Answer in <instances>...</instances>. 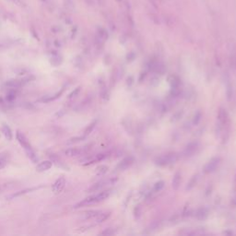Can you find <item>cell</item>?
Instances as JSON below:
<instances>
[{"mask_svg":"<svg viewBox=\"0 0 236 236\" xmlns=\"http://www.w3.org/2000/svg\"><path fill=\"white\" fill-rule=\"evenodd\" d=\"M178 160L176 153H170L167 155H162L155 160V164L158 166H166L171 163L175 162Z\"/></svg>","mask_w":236,"mask_h":236,"instance_id":"1","label":"cell"},{"mask_svg":"<svg viewBox=\"0 0 236 236\" xmlns=\"http://www.w3.org/2000/svg\"><path fill=\"white\" fill-rule=\"evenodd\" d=\"M16 138H17V140L19 141V143L21 145V147L24 149V150H25V151L31 150H32L30 143L29 142L28 138L25 137V135H24L22 132H21L20 130H18L17 133H16Z\"/></svg>","mask_w":236,"mask_h":236,"instance_id":"2","label":"cell"},{"mask_svg":"<svg viewBox=\"0 0 236 236\" xmlns=\"http://www.w3.org/2000/svg\"><path fill=\"white\" fill-rule=\"evenodd\" d=\"M220 161V159L219 157H214L210 160V161L205 165L204 167V173L205 174H211L216 171L217 167L219 166Z\"/></svg>","mask_w":236,"mask_h":236,"instance_id":"3","label":"cell"},{"mask_svg":"<svg viewBox=\"0 0 236 236\" xmlns=\"http://www.w3.org/2000/svg\"><path fill=\"white\" fill-rule=\"evenodd\" d=\"M66 186V179L65 177L61 176L58 179H56V181L52 185V191L54 195H59L65 188Z\"/></svg>","mask_w":236,"mask_h":236,"instance_id":"4","label":"cell"},{"mask_svg":"<svg viewBox=\"0 0 236 236\" xmlns=\"http://www.w3.org/2000/svg\"><path fill=\"white\" fill-rule=\"evenodd\" d=\"M42 187H43V185L35 186V187H30V188H25V189H23V190H21V191L15 192V193L9 195L8 197H7V199L11 200V199L17 198V197H21V196H23V195H26L28 193H31V192H33V191H35V190H37V189H39V188H42Z\"/></svg>","mask_w":236,"mask_h":236,"instance_id":"5","label":"cell"},{"mask_svg":"<svg viewBox=\"0 0 236 236\" xmlns=\"http://www.w3.org/2000/svg\"><path fill=\"white\" fill-rule=\"evenodd\" d=\"M218 121H219V126H220L221 127L226 126L228 124L229 121V115L227 111L224 108H220L219 111V114H218Z\"/></svg>","mask_w":236,"mask_h":236,"instance_id":"6","label":"cell"},{"mask_svg":"<svg viewBox=\"0 0 236 236\" xmlns=\"http://www.w3.org/2000/svg\"><path fill=\"white\" fill-rule=\"evenodd\" d=\"M134 162V158L132 156H129V157L125 158L123 159L117 165V169L118 170H121V171H124L126 169H127L129 166H131Z\"/></svg>","mask_w":236,"mask_h":236,"instance_id":"7","label":"cell"},{"mask_svg":"<svg viewBox=\"0 0 236 236\" xmlns=\"http://www.w3.org/2000/svg\"><path fill=\"white\" fill-rule=\"evenodd\" d=\"M5 85L7 86V87H8V88H10V89H19V88H21L22 86H24L25 84H24V82H23V80L22 79H9V80H7L6 83H5Z\"/></svg>","mask_w":236,"mask_h":236,"instance_id":"8","label":"cell"},{"mask_svg":"<svg viewBox=\"0 0 236 236\" xmlns=\"http://www.w3.org/2000/svg\"><path fill=\"white\" fill-rule=\"evenodd\" d=\"M53 162L52 160H44L42 162H40L39 164H37L36 166V171L39 173H43L45 171H48L52 168Z\"/></svg>","mask_w":236,"mask_h":236,"instance_id":"9","label":"cell"},{"mask_svg":"<svg viewBox=\"0 0 236 236\" xmlns=\"http://www.w3.org/2000/svg\"><path fill=\"white\" fill-rule=\"evenodd\" d=\"M197 149H198V143L197 142H191L185 147L184 151V155L185 156H191L197 151Z\"/></svg>","mask_w":236,"mask_h":236,"instance_id":"10","label":"cell"},{"mask_svg":"<svg viewBox=\"0 0 236 236\" xmlns=\"http://www.w3.org/2000/svg\"><path fill=\"white\" fill-rule=\"evenodd\" d=\"M16 184H17V182H15V181H6V182L0 183V194L4 193L5 191L14 188L16 186Z\"/></svg>","mask_w":236,"mask_h":236,"instance_id":"11","label":"cell"},{"mask_svg":"<svg viewBox=\"0 0 236 236\" xmlns=\"http://www.w3.org/2000/svg\"><path fill=\"white\" fill-rule=\"evenodd\" d=\"M64 90H65V89L62 88L59 91H57L56 93H54L52 96H46V97L41 99L40 101L43 102V103H50V102H53V101H55L56 99H58L59 97H61V95H62L63 92H64Z\"/></svg>","mask_w":236,"mask_h":236,"instance_id":"12","label":"cell"},{"mask_svg":"<svg viewBox=\"0 0 236 236\" xmlns=\"http://www.w3.org/2000/svg\"><path fill=\"white\" fill-rule=\"evenodd\" d=\"M64 153L67 157H76L82 153V150L79 148H69V149H67L64 151Z\"/></svg>","mask_w":236,"mask_h":236,"instance_id":"13","label":"cell"},{"mask_svg":"<svg viewBox=\"0 0 236 236\" xmlns=\"http://www.w3.org/2000/svg\"><path fill=\"white\" fill-rule=\"evenodd\" d=\"M2 133H3V135L5 136V137H6L7 140H8V141H11V140H12V138H13V134H12V131H11L10 127H9L7 125L3 124V126H2Z\"/></svg>","mask_w":236,"mask_h":236,"instance_id":"14","label":"cell"},{"mask_svg":"<svg viewBox=\"0 0 236 236\" xmlns=\"http://www.w3.org/2000/svg\"><path fill=\"white\" fill-rule=\"evenodd\" d=\"M110 196V191H102L96 195H94V197H95V202L96 203H99V202H102L105 200L107 197H109Z\"/></svg>","mask_w":236,"mask_h":236,"instance_id":"15","label":"cell"},{"mask_svg":"<svg viewBox=\"0 0 236 236\" xmlns=\"http://www.w3.org/2000/svg\"><path fill=\"white\" fill-rule=\"evenodd\" d=\"M102 211L101 210H88L86 212L83 213V217L82 219L84 220H90V219H92V218H96Z\"/></svg>","mask_w":236,"mask_h":236,"instance_id":"16","label":"cell"},{"mask_svg":"<svg viewBox=\"0 0 236 236\" xmlns=\"http://www.w3.org/2000/svg\"><path fill=\"white\" fill-rule=\"evenodd\" d=\"M8 158H9L8 152L4 151V152L0 153V170H2L3 168L6 167V165L7 164V161H8Z\"/></svg>","mask_w":236,"mask_h":236,"instance_id":"17","label":"cell"},{"mask_svg":"<svg viewBox=\"0 0 236 236\" xmlns=\"http://www.w3.org/2000/svg\"><path fill=\"white\" fill-rule=\"evenodd\" d=\"M181 184V174L179 172L175 173V174L174 175V178H173V182H172V185H173V188L177 190L179 188Z\"/></svg>","mask_w":236,"mask_h":236,"instance_id":"18","label":"cell"},{"mask_svg":"<svg viewBox=\"0 0 236 236\" xmlns=\"http://www.w3.org/2000/svg\"><path fill=\"white\" fill-rule=\"evenodd\" d=\"M105 184H106L105 181H101V182H98V183H96V184H92V185L88 189V192H89V193L97 192V191H99L100 189H102L105 185Z\"/></svg>","mask_w":236,"mask_h":236,"instance_id":"19","label":"cell"},{"mask_svg":"<svg viewBox=\"0 0 236 236\" xmlns=\"http://www.w3.org/2000/svg\"><path fill=\"white\" fill-rule=\"evenodd\" d=\"M16 89H10L7 92V95H6V100L7 103H12L15 99H16V96H17V93H16Z\"/></svg>","mask_w":236,"mask_h":236,"instance_id":"20","label":"cell"},{"mask_svg":"<svg viewBox=\"0 0 236 236\" xmlns=\"http://www.w3.org/2000/svg\"><path fill=\"white\" fill-rule=\"evenodd\" d=\"M110 215H111V212L110 211H108V212H101L96 218V222L97 223H102V222H104L109 217H110Z\"/></svg>","mask_w":236,"mask_h":236,"instance_id":"21","label":"cell"},{"mask_svg":"<svg viewBox=\"0 0 236 236\" xmlns=\"http://www.w3.org/2000/svg\"><path fill=\"white\" fill-rule=\"evenodd\" d=\"M208 214H209V212H208V210H207V209L201 208V209L197 210V213H196V216H197V218L199 219V220H204V219H206V218L208 217Z\"/></svg>","mask_w":236,"mask_h":236,"instance_id":"22","label":"cell"},{"mask_svg":"<svg viewBox=\"0 0 236 236\" xmlns=\"http://www.w3.org/2000/svg\"><path fill=\"white\" fill-rule=\"evenodd\" d=\"M97 123H98V121L97 120H94L93 122H91L87 127H86V129H85V131H84V136H88V135H90L91 132L93 131V129L95 128V127H96V125H97Z\"/></svg>","mask_w":236,"mask_h":236,"instance_id":"23","label":"cell"},{"mask_svg":"<svg viewBox=\"0 0 236 236\" xmlns=\"http://www.w3.org/2000/svg\"><path fill=\"white\" fill-rule=\"evenodd\" d=\"M169 82L172 86V88H178L180 84V80L176 76H171L169 79Z\"/></svg>","mask_w":236,"mask_h":236,"instance_id":"24","label":"cell"},{"mask_svg":"<svg viewBox=\"0 0 236 236\" xmlns=\"http://www.w3.org/2000/svg\"><path fill=\"white\" fill-rule=\"evenodd\" d=\"M226 94H227L228 101H231V99L233 97V86L229 80L227 81V84H226Z\"/></svg>","mask_w":236,"mask_h":236,"instance_id":"25","label":"cell"},{"mask_svg":"<svg viewBox=\"0 0 236 236\" xmlns=\"http://www.w3.org/2000/svg\"><path fill=\"white\" fill-rule=\"evenodd\" d=\"M197 179H198V176H197V174H196V175H194L191 179H190V181L188 182V184H187V186H186V190H191L196 184H197Z\"/></svg>","mask_w":236,"mask_h":236,"instance_id":"26","label":"cell"},{"mask_svg":"<svg viewBox=\"0 0 236 236\" xmlns=\"http://www.w3.org/2000/svg\"><path fill=\"white\" fill-rule=\"evenodd\" d=\"M108 171V166L106 165H100L96 168V174L97 175H104Z\"/></svg>","mask_w":236,"mask_h":236,"instance_id":"27","label":"cell"},{"mask_svg":"<svg viewBox=\"0 0 236 236\" xmlns=\"http://www.w3.org/2000/svg\"><path fill=\"white\" fill-rule=\"evenodd\" d=\"M27 154V156L30 158V160L32 161V162H34V163H36L37 161H38V157H37V155H36V153L34 152V150H28V151H25Z\"/></svg>","mask_w":236,"mask_h":236,"instance_id":"28","label":"cell"},{"mask_svg":"<svg viewBox=\"0 0 236 236\" xmlns=\"http://www.w3.org/2000/svg\"><path fill=\"white\" fill-rule=\"evenodd\" d=\"M164 187V182L163 181H159L153 186V191L154 192H160L162 190V188Z\"/></svg>","mask_w":236,"mask_h":236,"instance_id":"29","label":"cell"},{"mask_svg":"<svg viewBox=\"0 0 236 236\" xmlns=\"http://www.w3.org/2000/svg\"><path fill=\"white\" fill-rule=\"evenodd\" d=\"M201 117H202V113L200 111H197L196 113H195V116H194V120H193V123L194 125H198L200 120H201Z\"/></svg>","mask_w":236,"mask_h":236,"instance_id":"30","label":"cell"},{"mask_svg":"<svg viewBox=\"0 0 236 236\" xmlns=\"http://www.w3.org/2000/svg\"><path fill=\"white\" fill-rule=\"evenodd\" d=\"M80 89H81V87H80V86L77 87L76 89H74V90H73V91H71V92L69 93V95H68V99H73V98L77 97V96L79 94V92H80Z\"/></svg>","mask_w":236,"mask_h":236,"instance_id":"31","label":"cell"},{"mask_svg":"<svg viewBox=\"0 0 236 236\" xmlns=\"http://www.w3.org/2000/svg\"><path fill=\"white\" fill-rule=\"evenodd\" d=\"M86 137V136H82V137H72L69 139L68 143H77V142H79V141H82L84 140Z\"/></svg>","mask_w":236,"mask_h":236,"instance_id":"32","label":"cell"},{"mask_svg":"<svg viewBox=\"0 0 236 236\" xmlns=\"http://www.w3.org/2000/svg\"><path fill=\"white\" fill-rule=\"evenodd\" d=\"M114 234V232L112 230V229H106L105 231H104L103 233H102V234H104V235H112V234Z\"/></svg>","mask_w":236,"mask_h":236,"instance_id":"33","label":"cell"},{"mask_svg":"<svg viewBox=\"0 0 236 236\" xmlns=\"http://www.w3.org/2000/svg\"><path fill=\"white\" fill-rule=\"evenodd\" d=\"M140 206L139 205H137V206H136V208H135V214H136V216L137 215V217L139 216V213H140Z\"/></svg>","mask_w":236,"mask_h":236,"instance_id":"34","label":"cell"}]
</instances>
